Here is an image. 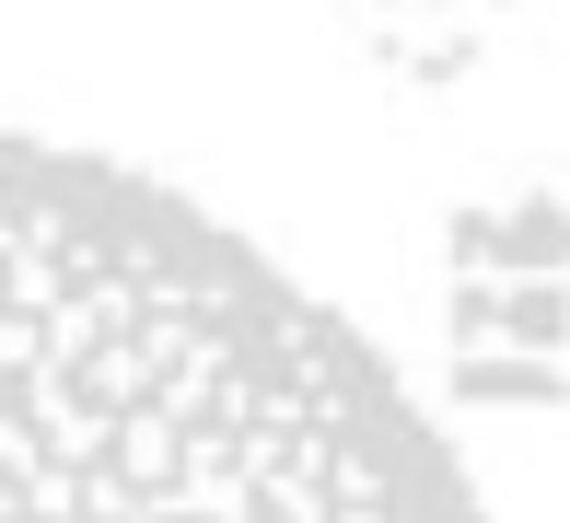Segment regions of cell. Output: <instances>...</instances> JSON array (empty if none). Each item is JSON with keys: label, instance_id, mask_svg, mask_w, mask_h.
Returning <instances> with one entry per match:
<instances>
[{"label": "cell", "instance_id": "1", "mask_svg": "<svg viewBox=\"0 0 570 523\" xmlns=\"http://www.w3.org/2000/svg\"><path fill=\"white\" fill-rule=\"evenodd\" d=\"M0 523H489L396 361L222 209L0 128Z\"/></svg>", "mask_w": 570, "mask_h": 523}]
</instances>
